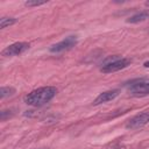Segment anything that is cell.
I'll return each mask as SVG.
<instances>
[{
    "mask_svg": "<svg viewBox=\"0 0 149 149\" xmlns=\"http://www.w3.org/2000/svg\"><path fill=\"white\" fill-rule=\"evenodd\" d=\"M57 93V88L54 86H44L31 91L24 97V102L34 107H41L49 102Z\"/></svg>",
    "mask_w": 149,
    "mask_h": 149,
    "instance_id": "6da1fadb",
    "label": "cell"
},
{
    "mask_svg": "<svg viewBox=\"0 0 149 149\" xmlns=\"http://www.w3.org/2000/svg\"><path fill=\"white\" fill-rule=\"evenodd\" d=\"M129 92L132 95H135V97H143L149 94V80L146 78H141V79L130 81Z\"/></svg>",
    "mask_w": 149,
    "mask_h": 149,
    "instance_id": "7a4b0ae2",
    "label": "cell"
},
{
    "mask_svg": "<svg viewBox=\"0 0 149 149\" xmlns=\"http://www.w3.org/2000/svg\"><path fill=\"white\" fill-rule=\"evenodd\" d=\"M77 41H78L77 36H68L64 40H62L61 42H58L56 44H52L49 48V51L52 52V54H58V52H62V51L70 50L77 44Z\"/></svg>",
    "mask_w": 149,
    "mask_h": 149,
    "instance_id": "3957f363",
    "label": "cell"
},
{
    "mask_svg": "<svg viewBox=\"0 0 149 149\" xmlns=\"http://www.w3.org/2000/svg\"><path fill=\"white\" fill-rule=\"evenodd\" d=\"M28 49H29V43H27V42H16V43H13V44L8 45L7 48H5L1 54L5 57H13V56H19V55L23 54Z\"/></svg>",
    "mask_w": 149,
    "mask_h": 149,
    "instance_id": "277c9868",
    "label": "cell"
},
{
    "mask_svg": "<svg viewBox=\"0 0 149 149\" xmlns=\"http://www.w3.org/2000/svg\"><path fill=\"white\" fill-rule=\"evenodd\" d=\"M130 59L128 58H120L118 61H114L109 64H106V65H102L100 68V71L104 72V73H111V72H115V71H119V70H122L125 68H127L129 64H130Z\"/></svg>",
    "mask_w": 149,
    "mask_h": 149,
    "instance_id": "5b68a950",
    "label": "cell"
},
{
    "mask_svg": "<svg viewBox=\"0 0 149 149\" xmlns=\"http://www.w3.org/2000/svg\"><path fill=\"white\" fill-rule=\"evenodd\" d=\"M147 122H149V112L146 111V112L136 114L135 116L129 119L128 122L126 123V128L127 129H136V128L143 127Z\"/></svg>",
    "mask_w": 149,
    "mask_h": 149,
    "instance_id": "8992f818",
    "label": "cell"
},
{
    "mask_svg": "<svg viewBox=\"0 0 149 149\" xmlns=\"http://www.w3.org/2000/svg\"><path fill=\"white\" fill-rule=\"evenodd\" d=\"M119 95V90H109V91H105L102 93H100L93 101V105H100L107 101H111L113 99H115Z\"/></svg>",
    "mask_w": 149,
    "mask_h": 149,
    "instance_id": "52a82bcc",
    "label": "cell"
},
{
    "mask_svg": "<svg viewBox=\"0 0 149 149\" xmlns=\"http://www.w3.org/2000/svg\"><path fill=\"white\" fill-rule=\"evenodd\" d=\"M147 19H149V10L148 9L139 12V13L132 15L129 19H127V22L128 23H140V22L146 21Z\"/></svg>",
    "mask_w": 149,
    "mask_h": 149,
    "instance_id": "ba28073f",
    "label": "cell"
},
{
    "mask_svg": "<svg viewBox=\"0 0 149 149\" xmlns=\"http://www.w3.org/2000/svg\"><path fill=\"white\" fill-rule=\"evenodd\" d=\"M15 93V88L12 86H2L0 88V98L5 99L6 97H10Z\"/></svg>",
    "mask_w": 149,
    "mask_h": 149,
    "instance_id": "9c48e42d",
    "label": "cell"
},
{
    "mask_svg": "<svg viewBox=\"0 0 149 149\" xmlns=\"http://www.w3.org/2000/svg\"><path fill=\"white\" fill-rule=\"evenodd\" d=\"M16 22V19L14 17H1L0 19V29H5L6 27H9Z\"/></svg>",
    "mask_w": 149,
    "mask_h": 149,
    "instance_id": "30bf717a",
    "label": "cell"
},
{
    "mask_svg": "<svg viewBox=\"0 0 149 149\" xmlns=\"http://www.w3.org/2000/svg\"><path fill=\"white\" fill-rule=\"evenodd\" d=\"M44 3H47L45 0H43V1H38V0H28V1L24 2V5H26L27 7H36V6H41V5H44Z\"/></svg>",
    "mask_w": 149,
    "mask_h": 149,
    "instance_id": "8fae6325",
    "label": "cell"
},
{
    "mask_svg": "<svg viewBox=\"0 0 149 149\" xmlns=\"http://www.w3.org/2000/svg\"><path fill=\"white\" fill-rule=\"evenodd\" d=\"M118 59H120V56H119V55L108 56V57H106V58L102 61V64H101V65H106V64H109V63H112V62H114V61H118Z\"/></svg>",
    "mask_w": 149,
    "mask_h": 149,
    "instance_id": "7c38bea8",
    "label": "cell"
},
{
    "mask_svg": "<svg viewBox=\"0 0 149 149\" xmlns=\"http://www.w3.org/2000/svg\"><path fill=\"white\" fill-rule=\"evenodd\" d=\"M13 115V113H12V111H1L0 112V119L3 121V120H6L7 118H9V116H12Z\"/></svg>",
    "mask_w": 149,
    "mask_h": 149,
    "instance_id": "4fadbf2b",
    "label": "cell"
},
{
    "mask_svg": "<svg viewBox=\"0 0 149 149\" xmlns=\"http://www.w3.org/2000/svg\"><path fill=\"white\" fill-rule=\"evenodd\" d=\"M143 66H144V68H149V61L144 62V63H143Z\"/></svg>",
    "mask_w": 149,
    "mask_h": 149,
    "instance_id": "5bb4252c",
    "label": "cell"
},
{
    "mask_svg": "<svg viewBox=\"0 0 149 149\" xmlns=\"http://www.w3.org/2000/svg\"><path fill=\"white\" fill-rule=\"evenodd\" d=\"M146 6H149V1H147V2H146Z\"/></svg>",
    "mask_w": 149,
    "mask_h": 149,
    "instance_id": "9a60e30c",
    "label": "cell"
}]
</instances>
